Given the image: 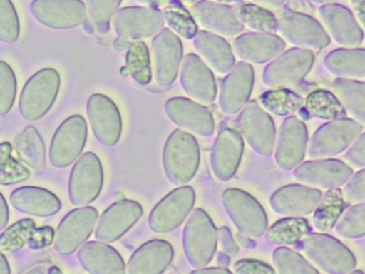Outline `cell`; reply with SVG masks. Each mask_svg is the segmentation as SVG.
<instances>
[{
  "instance_id": "6da1fadb",
  "label": "cell",
  "mask_w": 365,
  "mask_h": 274,
  "mask_svg": "<svg viewBox=\"0 0 365 274\" xmlns=\"http://www.w3.org/2000/svg\"><path fill=\"white\" fill-rule=\"evenodd\" d=\"M162 158L168 181L173 185L185 184L193 178L199 166L197 141L191 133L177 128L167 138Z\"/></svg>"
},
{
  "instance_id": "7a4b0ae2",
  "label": "cell",
  "mask_w": 365,
  "mask_h": 274,
  "mask_svg": "<svg viewBox=\"0 0 365 274\" xmlns=\"http://www.w3.org/2000/svg\"><path fill=\"white\" fill-rule=\"evenodd\" d=\"M60 86V75L53 68H43L34 73L20 93L19 109L21 116L29 121L43 117L53 106Z\"/></svg>"
},
{
  "instance_id": "3957f363",
  "label": "cell",
  "mask_w": 365,
  "mask_h": 274,
  "mask_svg": "<svg viewBox=\"0 0 365 274\" xmlns=\"http://www.w3.org/2000/svg\"><path fill=\"white\" fill-rule=\"evenodd\" d=\"M217 230L209 215L195 209L187 220L182 233L185 257L193 268L205 266L212 259L217 245Z\"/></svg>"
},
{
  "instance_id": "277c9868",
  "label": "cell",
  "mask_w": 365,
  "mask_h": 274,
  "mask_svg": "<svg viewBox=\"0 0 365 274\" xmlns=\"http://www.w3.org/2000/svg\"><path fill=\"white\" fill-rule=\"evenodd\" d=\"M103 183V168L93 152L83 153L73 166L68 180V196L76 206L93 202L101 193Z\"/></svg>"
},
{
  "instance_id": "5b68a950",
  "label": "cell",
  "mask_w": 365,
  "mask_h": 274,
  "mask_svg": "<svg viewBox=\"0 0 365 274\" xmlns=\"http://www.w3.org/2000/svg\"><path fill=\"white\" fill-rule=\"evenodd\" d=\"M195 201L191 186L177 188L165 196L152 209L148 217L150 228L158 233L177 229L191 211Z\"/></svg>"
},
{
  "instance_id": "8992f818",
  "label": "cell",
  "mask_w": 365,
  "mask_h": 274,
  "mask_svg": "<svg viewBox=\"0 0 365 274\" xmlns=\"http://www.w3.org/2000/svg\"><path fill=\"white\" fill-rule=\"evenodd\" d=\"M299 245L310 260L327 272L346 273L355 266L354 256L349 249L329 235L314 233Z\"/></svg>"
},
{
  "instance_id": "52a82bcc",
  "label": "cell",
  "mask_w": 365,
  "mask_h": 274,
  "mask_svg": "<svg viewBox=\"0 0 365 274\" xmlns=\"http://www.w3.org/2000/svg\"><path fill=\"white\" fill-rule=\"evenodd\" d=\"M87 138L84 118L75 114L66 118L55 131L50 145L49 159L53 166L65 168L81 153Z\"/></svg>"
},
{
  "instance_id": "ba28073f",
  "label": "cell",
  "mask_w": 365,
  "mask_h": 274,
  "mask_svg": "<svg viewBox=\"0 0 365 274\" xmlns=\"http://www.w3.org/2000/svg\"><path fill=\"white\" fill-rule=\"evenodd\" d=\"M111 20L118 36L128 41L149 38L163 29L165 23L160 10L145 6L122 8Z\"/></svg>"
},
{
  "instance_id": "9c48e42d",
  "label": "cell",
  "mask_w": 365,
  "mask_h": 274,
  "mask_svg": "<svg viewBox=\"0 0 365 274\" xmlns=\"http://www.w3.org/2000/svg\"><path fill=\"white\" fill-rule=\"evenodd\" d=\"M98 213L91 206L71 210L61 220L54 241L56 251L61 255L74 253L91 235Z\"/></svg>"
},
{
  "instance_id": "30bf717a",
  "label": "cell",
  "mask_w": 365,
  "mask_h": 274,
  "mask_svg": "<svg viewBox=\"0 0 365 274\" xmlns=\"http://www.w3.org/2000/svg\"><path fill=\"white\" fill-rule=\"evenodd\" d=\"M32 16L40 24L56 30L75 28L86 21V9L81 0H33Z\"/></svg>"
},
{
  "instance_id": "8fae6325",
  "label": "cell",
  "mask_w": 365,
  "mask_h": 274,
  "mask_svg": "<svg viewBox=\"0 0 365 274\" xmlns=\"http://www.w3.org/2000/svg\"><path fill=\"white\" fill-rule=\"evenodd\" d=\"M182 44L170 29H161L153 38L151 56L155 82L161 87L175 80L182 57Z\"/></svg>"
},
{
  "instance_id": "7c38bea8",
  "label": "cell",
  "mask_w": 365,
  "mask_h": 274,
  "mask_svg": "<svg viewBox=\"0 0 365 274\" xmlns=\"http://www.w3.org/2000/svg\"><path fill=\"white\" fill-rule=\"evenodd\" d=\"M86 113L98 141L106 147L115 146L122 132L121 116L115 103L105 95L94 93L88 99Z\"/></svg>"
},
{
  "instance_id": "4fadbf2b",
  "label": "cell",
  "mask_w": 365,
  "mask_h": 274,
  "mask_svg": "<svg viewBox=\"0 0 365 274\" xmlns=\"http://www.w3.org/2000/svg\"><path fill=\"white\" fill-rule=\"evenodd\" d=\"M141 205L133 200L122 199L110 205L101 215L95 238L104 243H113L121 238L140 218Z\"/></svg>"
},
{
  "instance_id": "5bb4252c",
  "label": "cell",
  "mask_w": 365,
  "mask_h": 274,
  "mask_svg": "<svg viewBox=\"0 0 365 274\" xmlns=\"http://www.w3.org/2000/svg\"><path fill=\"white\" fill-rule=\"evenodd\" d=\"M168 117L176 125L201 136H210L214 131L210 111L200 104L184 97H173L165 103Z\"/></svg>"
},
{
  "instance_id": "9a60e30c",
  "label": "cell",
  "mask_w": 365,
  "mask_h": 274,
  "mask_svg": "<svg viewBox=\"0 0 365 274\" xmlns=\"http://www.w3.org/2000/svg\"><path fill=\"white\" fill-rule=\"evenodd\" d=\"M351 121H338L327 125L313 136L309 151L310 158L327 157L344 151L361 130Z\"/></svg>"
},
{
  "instance_id": "2e32d148",
  "label": "cell",
  "mask_w": 365,
  "mask_h": 274,
  "mask_svg": "<svg viewBox=\"0 0 365 274\" xmlns=\"http://www.w3.org/2000/svg\"><path fill=\"white\" fill-rule=\"evenodd\" d=\"M180 80L185 92L193 100L207 104L215 99L216 87L212 72L197 55L185 56Z\"/></svg>"
},
{
  "instance_id": "e0dca14e",
  "label": "cell",
  "mask_w": 365,
  "mask_h": 274,
  "mask_svg": "<svg viewBox=\"0 0 365 274\" xmlns=\"http://www.w3.org/2000/svg\"><path fill=\"white\" fill-rule=\"evenodd\" d=\"M174 250L170 243L153 239L140 245L131 255L127 265L130 274H160L170 265Z\"/></svg>"
},
{
  "instance_id": "ac0fdd59",
  "label": "cell",
  "mask_w": 365,
  "mask_h": 274,
  "mask_svg": "<svg viewBox=\"0 0 365 274\" xmlns=\"http://www.w3.org/2000/svg\"><path fill=\"white\" fill-rule=\"evenodd\" d=\"M351 174L349 167L334 159L307 161L294 172L297 180L322 188L341 186Z\"/></svg>"
},
{
  "instance_id": "d6986e66",
  "label": "cell",
  "mask_w": 365,
  "mask_h": 274,
  "mask_svg": "<svg viewBox=\"0 0 365 274\" xmlns=\"http://www.w3.org/2000/svg\"><path fill=\"white\" fill-rule=\"evenodd\" d=\"M83 268L93 274H123L125 265L118 252L102 241H89L78 251Z\"/></svg>"
},
{
  "instance_id": "ffe728a7",
  "label": "cell",
  "mask_w": 365,
  "mask_h": 274,
  "mask_svg": "<svg viewBox=\"0 0 365 274\" xmlns=\"http://www.w3.org/2000/svg\"><path fill=\"white\" fill-rule=\"evenodd\" d=\"M12 206L17 210L38 217H48L57 213L61 203L47 189L36 186H22L9 196Z\"/></svg>"
},
{
  "instance_id": "44dd1931",
  "label": "cell",
  "mask_w": 365,
  "mask_h": 274,
  "mask_svg": "<svg viewBox=\"0 0 365 274\" xmlns=\"http://www.w3.org/2000/svg\"><path fill=\"white\" fill-rule=\"evenodd\" d=\"M242 141L233 131L225 129L217 137L211 153V164L216 177L222 181L231 178L238 166Z\"/></svg>"
},
{
  "instance_id": "7402d4cb",
  "label": "cell",
  "mask_w": 365,
  "mask_h": 274,
  "mask_svg": "<svg viewBox=\"0 0 365 274\" xmlns=\"http://www.w3.org/2000/svg\"><path fill=\"white\" fill-rule=\"evenodd\" d=\"M321 192L305 186H287L277 191L271 198L273 209L289 215L309 214L320 201Z\"/></svg>"
},
{
  "instance_id": "603a6c76",
  "label": "cell",
  "mask_w": 365,
  "mask_h": 274,
  "mask_svg": "<svg viewBox=\"0 0 365 274\" xmlns=\"http://www.w3.org/2000/svg\"><path fill=\"white\" fill-rule=\"evenodd\" d=\"M193 18L204 28L223 35H231L241 26L230 8L207 0L195 3L191 8Z\"/></svg>"
},
{
  "instance_id": "cb8c5ba5",
  "label": "cell",
  "mask_w": 365,
  "mask_h": 274,
  "mask_svg": "<svg viewBox=\"0 0 365 274\" xmlns=\"http://www.w3.org/2000/svg\"><path fill=\"white\" fill-rule=\"evenodd\" d=\"M284 122L279 138L276 158L278 164L284 169H290L303 158L307 143L305 128L294 118Z\"/></svg>"
},
{
  "instance_id": "d4e9b609",
  "label": "cell",
  "mask_w": 365,
  "mask_h": 274,
  "mask_svg": "<svg viewBox=\"0 0 365 274\" xmlns=\"http://www.w3.org/2000/svg\"><path fill=\"white\" fill-rule=\"evenodd\" d=\"M242 200L240 201L242 206L240 207L225 204L227 208L236 210H227L233 222L237 225L238 229L249 235L259 236L264 233L267 219L263 209L260 205L246 193L244 205V193L242 192Z\"/></svg>"
},
{
  "instance_id": "484cf974",
  "label": "cell",
  "mask_w": 365,
  "mask_h": 274,
  "mask_svg": "<svg viewBox=\"0 0 365 274\" xmlns=\"http://www.w3.org/2000/svg\"><path fill=\"white\" fill-rule=\"evenodd\" d=\"M193 44L200 56L216 71L223 73L229 69L231 54L223 39L213 34L201 31L194 36Z\"/></svg>"
},
{
  "instance_id": "4316f807",
  "label": "cell",
  "mask_w": 365,
  "mask_h": 274,
  "mask_svg": "<svg viewBox=\"0 0 365 274\" xmlns=\"http://www.w3.org/2000/svg\"><path fill=\"white\" fill-rule=\"evenodd\" d=\"M16 152L21 161L37 171L46 166V148L36 128L28 126L19 133L14 141Z\"/></svg>"
},
{
  "instance_id": "83f0119b",
  "label": "cell",
  "mask_w": 365,
  "mask_h": 274,
  "mask_svg": "<svg viewBox=\"0 0 365 274\" xmlns=\"http://www.w3.org/2000/svg\"><path fill=\"white\" fill-rule=\"evenodd\" d=\"M123 76H130L138 84L145 86L151 80V67L149 51L143 41L130 43L126 52L125 65L121 68Z\"/></svg>"
},
{
  "instance_id": "f1b7e54d",
  "label": "cell",
  "mask_w": 365,
  "mask_h": 274,
  "mask_svg": "<svg viewBox=\"0 0 365 274\" xmlns=\"http://www.w3.org/2000/svg\"><path fill=\"white\" fill-rule=\"evenodd\" d=\"M346 207L341 189L332 188L327 191L314 214L315 228L321 232L331 230Z\"/></svg>"
},
{
  "instance_id": "f546056e",
  "label": "cell",
  "mask_w": 365,
  "mask_h": 274,
  "mask_svg": "<svg viewBox=\"0 0 365 274\" xmlns=\"http://www.w3.org/2000/svg\"><path fill=\"white\" fill-rule=\"evenodd\" d=\"M311 228L308 221L302 218L291 217L281 219L268 230L266 238L270 243L289 245L298 242Z\"/></svg>"
},
{
  "instance_id": "4dcf8cb0",
  "label": "cell",
  "mask_w": 365,
  "mask_h": 274,
  "mask_svg": "<svg viewBox=\"0 0 365 274\" xmlns=\"http://www.w3.org/2000/svg\"><path fill=\"white\" fill-rule=\"evenodd\" d=\"M162 13L168 26L182 38L190 40L196 35L197 26L182 1H176L164 6Z\"/></svg>"
},
{
  "instance_id": "1f68e13d",
  "label": "cell",
  "mask_w": 365,
  "mask_h": 274,
  "mask_svg": "<svg viewBox=\"0 0 365 274\" xmlns=\"http://www.w3.org/2000/svg\"><path fill=\"white\" fill-rule=\"evenodd\" d=\"M122 0H86V14L96 31L106 34L110 22Z\"/></svg>"
},
{
  "instance_id": "d6a6232c",
  "label": "cell",
  "mask_w": 365,
  "mask_h": 274,
  "mask_svg": "<svg viewBox=\"0 0 365 274\" xmlns=\"http://www.w3.org/2000/svg\"><path fill=\"white\" fill-rule=\"evenodd\" d=\"M307 115L324 119H335L345 116L342 106L328 91H317L307 98Z\"/></svg>"
},
{
  "instance_id": "836d02e7",
  "label": "cell",
  "mask_w": 365,
  "mask_h": 274,
  "mask_svg": "<svg viewBox=\"0 0 365 274\" xmlns=\"http://www.w3.org/2000/svg\"><path fill=\"white\" fill-rule=\"evenodd\" d=\"M35 228L34 221L30 218L13 223L0 235V251L12 253L21 250L28 243Z\"/></svg>"
},
{
  "instance_id": "e575fe53",
  "label": "cell",
  "mask_w": 365,
  "mask_h": 274,
  "mask_svg": "<svg viewBox=\"0 0 365 274\" xmlns=\"http://www.w3.org/2000/svg\"><path fill=\"white\" fill-rule=\"evenodd\" d=\"M302 102L300 97L284 90L267 92L262 97V105L270 112L278 116L294 113L301 106Z\"/></svg>"
},
{
  "instance_id": "d590c367",
  "label": "cell",
  "mask_w": 365,
  "mask_h": 274,
  "mask_svg": "<svg viewBox=\"0 0 365 274\" xmlns=\"http://www.w3.org/2000/svg\"><path fill=\"white\" fill-rule=\"evenodd\" d=\"M19 34V16L11 0H0V41L13 44Z\"/></svg>"
},
{
  "instance_id": "8d00e7d4",
  "label": "cell",
  "mask_w": 365,
  "mask_h": 274,
  "mask_svg": "<svg viewBox=\"0 0 365 274\" xmlns=\"http://www.w3.org/2000/svg\"><path fill=\"white\" fill-rule=\"evenodd\" d=\"M273 260L282 273H318L300 255L288 248H277L273 253Z\"/></svg>"
},
{
  "instance_id": "74e56055",
  "label": "cell",
  "mask_w": 365,
  "mask_h": 274,
  "mask_svg": "<svg viewBox=\"0 0 365 274\" xmlns=\"http://www.w3.org/2000/svg\"><path fill=\"white\" fill-rule=\"evenodd\" d=\"M17 81L10 65L0 60V116L7 114L15 101Z\"/></svg>"
},
{
  "instance_id": "f35d334b",
  "label": "cell",
  "mask_w": 365,
  "mask_h": 274,
  "mask_svg": "<svg viewBox=\"0 0 365 274\" xmlns=\"http://www.w3.org/2000/svg\"><path fill=\"white\" fill-rule=\"evenodd\" d=\"M336 231L345 238H358L364 235V203L350 208L337 225Z\"/></svg>"
},
{
  "instance_id": "ab89813d",
  "label": "cell",
  "mask_w": 365,
  "mask_h": 274,
  "mask_svg": "<svg viewBox=\"0 0 365 274\" xmlns=\"http://www.w3.org/2000/svg\"><path fill=\"white\" fill-rule=\"evenodd\" d=\"M240 18L251 29L270 31L275 29L272 14L255 5H245L240 9Z\"/></svg>"
},
{
  "instance_id": "60d3db41",
  "label": "cell",
  "mask_w": 365,
  "mask_h": 274,
  "mask_svg": "<svg viewBox=\"0 0 365 274\" xmlns=\"http://www.w3.org/2000/svg\"><path fill=\"white\" fill-rule=\"evenodd\" d=\"M29 169L10 153H1L0 156V185H12L29 178Z\"/></svg>"
},
{
  "instance_id": "b9f144b4",
  "label": "cell",
  "mask_w": 365,
  "mask_h": 274,
  "mask_svg": "<svg viewBox=\"0 0 365 274\" xmlns=\"http://www.w3.org/2000/svg\"><path fill=\"white\" fill-rule=\"evenodd\" d=\"M349 89L347 91L344 86H336V92L340 96L347 109L356 118L364 122V84L359 85L353 91L354 83L349 82Z\"/></svg>"
},
{
  "instance_id": "7bdbcfd3",
  "label": "cell",
  "mask_w": 365,
  "mask_h": 274,
  "mask_svg": "<svg viewBox=\"0 0 365 274\" xmlns=\"http://www.w3.org/2000/svg\"><path fill=\"white\" fill-rule=\"evenodd\" d=\"M344 198L347 202L355 203L364 200V170H361L351 178L344 188Z\"/></svg>"
},
{
  "instance_id": "ee69618b",
  "label": "cell",
  "mask_w": 365,
  "mask_h": 274,
  "mask_svg": "<svg viewBox=\"0 0 365 274\" xmlns=\"http://www.w3.org/2000/svg\"><path fill=\"white\" fill-rule=\"evenodd\" d=\"M54 231L49 226L35 228L27 243L31 249H41L49 246L54 238Z\"/></svg>"
},
{
  "instance_id": "f6af8a7d",
  "label": "cell",
  "mask_w": 365,
  "mask_h": 274,
  "mask_svg": "<svg viewBox=\"0 0 365 274\" xmlns=\"http://www.w3.org/2000/svg\"><path fill=\"white\" fill-rule=\"evenodd\" d=\"M237 273H272L274 271L268 265L255 260H241L233 265Z\"/></svg>"
},
{
  "instance_id": "bcb514c9",
  "label": "cell",
  "mask_w": 365,
  "mask_h": 274,
  "mask_svg": "<svg viewBox=\"0 0 365 274\" xmlns=\"http://www.w3.org/2000/svg\"><path fill=\"white\" fill-rule=\"evenodd\" d=\"M346 159L356 167L364 166V134L346 156Z\"/></svg>"
},
{
  "instance_id": "7dc6e473",
  "label": "cell",
  "mask_w": 365,
  "mask_h": 274,
  "mask_svg": "<svg viewBox=\"0 0 365 274\" xmlns=\"http://www.w3.org/2000/svg\"><path fill=\"white\" fill-rule=\"evenodd\" d=\"M176 1H185L190 4H192L195 1V0H136V1L141 6H149L156 9H158V7L160 6L164 7Z\"/></svg>"
},
{
  "instance_id": "c3c4849f",
  "label": "cell",
  "mask_w": 365,
  "mask_h": 274,
  "mask_svg": "<svg viewBox=\"0 0 365 274\" xmlns=\"http://www.w3.org/2000/svg\"><path fill=\"white\" fill-rule=\"evenodd\" d=\"M9 220V208L4 197L0 192V230L4 229Z\"/></svg>"
},
{
  "instance_id": "681fc988",
  "label": "cell",
  "mask_w": 365,
  "mask_h": 274,
  "mask_svg": "<svg viewBox=\"0 0 365 274\" xmlns=\"http://www.w3.org/2000/svg\"><path fill=\"white\" fill-rule=\"evenodd\" d=\"M353 7L362 24H364V0H353Z\"/></svg>"
},
{
  "instance_id": "f907efd6",
  "label": "cell",
  "mask_w": 365,
  "mask_h": 274,
  "mask_svg": "<svg viewBox=\"0 0 365 274\" xmlns=\"http://www.w3.org/2000/svg\"><path fill=\"white\" fill-rule=\"evenodd\" d=\"M192 273H231L230 270L223 268H200L197 270H193Z\"/></svg>"
},
{
  "instance_id": "816d5d0a",
  "label": "cell",
  "mask_w": 365,
  "mask_h": 274,
  "mask_svg": "<svg viewBox=\"0 0 365 274\" xmlns=\"http://www.w3.org/2000/svg\"><path fill=\"white\" fill-rule=\"evenodd\" d=\"M130 44L129 41L118 37L113 42L112 46L115 51H122L128 49Z\"/></svg>"
},
{
  "instance_id": "f5cc1de1",
  "label": "cell",
  "mask_w": 365,
  "mask_h": 274,
  "mask_svg": "<svg viewBox=\"0 0 365 274\" xmlns=\"http://www.w3.org/2000/svg\"><path fill=\"white\" fill-rule=\"evenodd\" d=\"M0 273H10V268L5 256L0 251Z\"/></svg>"
},
{
  "instance_id": "db71d44e",
  "label": "cell",
  "mask_w": 365,
  "mask_h": 274,
  "mask_svg": "<svg viewBox=\"0 0 365 274\" xmlns=\"http://www.w3.org/2000/svg\"><path fill=\"white\" fill-rule=\"evenodd\" d=\"M257 1L259 3L264 4L267 5H277L279 4L285 0H255Z\"/></svg>"
},
{
  "instance_id": "11a10c76",
  "label": "cell",
  "mask_w": 365,
  "mask_h": 274,
  "mask_svg": "<svg viewBox=\"0 0 365 274\" xmlns=\"http://www.w3.org/2000/svg\"><path fill=\"white\" fill-rule=\"evenodd\" d=\"M211 1H214L220 2V3H231V2L235 1L236 0H211Z\"/></svg>"
},
{
  "instance_id": "9f6ffc18",
  "label": "cell",
  "mask_w": 365,
  "mask_h": 274,
  "mask_svg": "<svg viewBox=\"0 0 365 274\" xmlns=\"http://www.w3.org/2000/svg\"><path fill=\"white\" fill-rule=\"evenodd\" d=\"M317 2H324V1H334V0H313Z\"/></svg>"
}]
</instances>
